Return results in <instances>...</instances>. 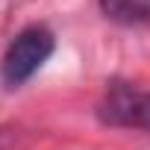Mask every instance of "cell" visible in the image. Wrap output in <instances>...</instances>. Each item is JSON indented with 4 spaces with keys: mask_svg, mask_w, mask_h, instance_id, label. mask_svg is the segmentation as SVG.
I'll list each match as a JSON object with an SVG mask.
<instances>
[{
    "mask_svg": "<svg viewBox=\"0 0 150 150\" xmlns=\"http://www.w3.org/2000/svg\"><path fill=\"white\" fill-rule=\"evenodd\" d=\"M100 9L109 21L129 24V27L150 21V0H100Z\"/></svg>",
    "mask_w": 150,
    "mask_h": 150,
    "instance_id": "3",
    "label": "cell"
},
{
    "mask_svg": "<svg viewBox=\"0 0 150 150\" xmlns=\"http://www.w3.org/2000/svg\"><path fill=\"white\" fill-rule=\"evenodd\" d=\"M97 118L106 127L144 129L150 127V94L129 83H112L97 103Z\"/></svg>",
    "mask_w": 150,
    "mask_h": 150,
    "instance_id": "2",
    "label": "cell"
},
{
    "mask_svg": "<svg viewBox=\"0 0 150 150\" xmlns=\"http://www.w3.org/2000/svg\"><path fill=\"white\" fill-rule=\"evenodd\" d=\"M9 144H12V132L0 129V150H9Z\"/></svg>",
    "mask_w": 150,
    "mask_h": 150,
    "instance_id": "4",
    "label": "cell"
},
{
    "mask_svg": "<svg viewBox=\"0 0 150 150\" xmlns=\"http://www.w3.org/2000/svg\"><path fill=\"white\" fill-rule=\"evenodd\" d=\"M56 50V38L44 24H30L24 27L6 47L3 62H0V77L9 88L24 86L27 80H33L35 74L44 68V62L53 56Z\"/></svg>",
    "mask_w": 150,
    "mask_h": 150,
    "instance_id": "1",
    "label": "cell"
}]
</instances>
